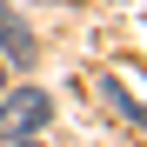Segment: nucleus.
Instances as JSON below:
<instances>
[{
    "mask_svg": "<svg viewBox=\"0 0 147 147\" xmlns=\"http://www.w3.org/2000/svg\"><path fill=\"white\" fill-rule=\"evenodd\" d=\"M13 147H34V140H13Z\"/></svg>",
    "mask_w": 147,
    "mask_h": 147,
    "instance_id": "obj_3",
    "label": "nucleus"
},
{
    "mask_svg": "<svg viewBox=\"0 0 147 147\" xmlns=\"http://www.w3.org/2000/svg\"><path fill=\"white\" fill-rule=\"evenodd\" d=\"M0 54H7L13 67H27V60H34V34L20 27L13 13H0Z\"/></svg>",
    "mask_w": 147,
    "mask_h": 147,
    "instance_id": "obj_2",
    "label": "nucleus"
},
{
    "mask_svg": "<svg viewBox=\"0 0 147 147\" xmlns=\"http://www.w3.org/2000/svg\"><path fill=\"white\" fill-rule=\"evenodd\" d=\"M47 114H54V100H47L40 87H20L0 100V147H13V140H34L47 127Z\"/></svg>",
    "mask_w": 147,
    "mask_h": 147,
    "instance_id": "obj_1",
    "label": "nucleus"
}]
</instances>
